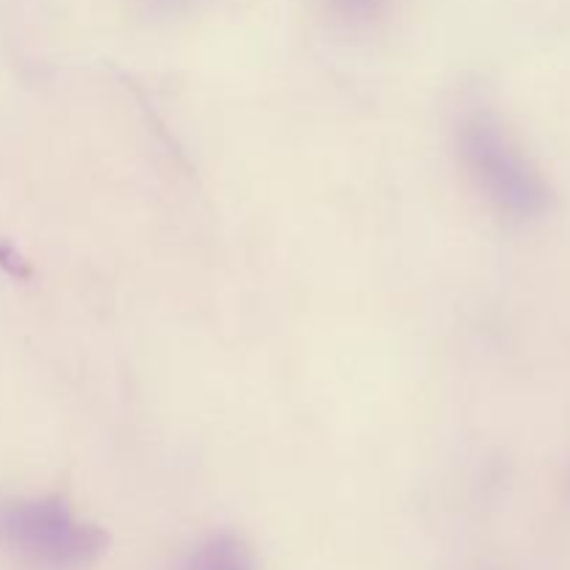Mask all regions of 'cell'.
Returning <instances> with one entry per match:
<instances>
[{
    "label": "cell",
    "instance_id": "277c9868",
    "mask_svg": "<svg viewBox=\"0 0 570 570\" xmlns=\"http://www.w3.org/2000/svg\"><path fill=\"white\" fill-rule=\"evenodd\" d=\"M332 6L345 20L367 22L387 6V0H332Z\"/></svg>",
    "mask_w": 570,
    "mask_h": 570
},
{
    "label": "cell",
    "instance_id": "6da1fadb",
    "mask_svg": "<svg viewBox=\"0 0 570 570\" xmlns=\"http://www.w3.org/2000/svg\"><path fill=\"white\" fill-rule=\"evenodd\" d=\"M0 546L48 570H78L98 560L109 534L81 521L59 495L0 504Z\"/></svg>",
    "mask_w": 570,
    "mask_h": 570
},
{
    "label": "cell",
    "instance_id": "5b68a950",
    "mask_svg": "<svg viewBox=\"0 0 570 570\" xmlns=\"http://www.w3.org/2000/svg\"><path fill=\"white\" fill-rule=\"evenodd\" d=\"M0 271L9 273L11 278H20V282H28L31 278V265H28L26 256L17 250L14 243L0 237Z\"/></svg>",
    "mask_w": 570,
    "mask_h": 570
},
{
    "label": "cell",
    "instance_id": "3957f363",
    "mask_svg": "<svg viewBox=\"0 0 570 570\" xmlns=\"http://www.w3.org/2000/svg\"><path fill=\"white\" fill-rule=\"evenodd\" d=\"M178 570H259V562L237 532H215L184 557Z\"/></svg>",
    "mask_w": 570,
    "mask_h": 570
},
{
    "label": "cell",
    "instance_id": "7a4b0ae2",
    "mask_svg": "<svg viewBox=\"0 0 570 570\" xmlns=\"http://www.w3.org/2000/svg\"><path fill=\"white\" fill-rule=\"evenodd\" d=\"M460 159L484 198L507 215L532 217L546 209L543 178L490 115H471L462 122Z\"/></svg>",
    "mask_w": 570,
    "mask_h": 570
}]
</instances>
